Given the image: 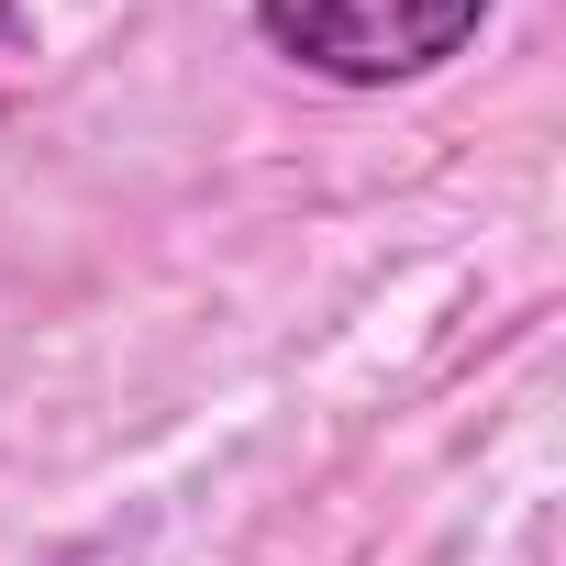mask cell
<instances>
[{
	"label": "cell",
	"mask_w": 566,
	"mask_h": 566,
	"mask_svg": "<svg viewBox=\"0 0 566 566\" xmlns=\"http://www.w3.org/2000/svg\"><path fill=\"white\" fill-rule=\"evenodd\" d=\"M255 23L312 78L389 90V78H433L444 56H467L489 0H255Z\"/></svg>",
	"instance_id": "1"
}]
</instances>
